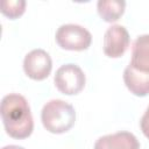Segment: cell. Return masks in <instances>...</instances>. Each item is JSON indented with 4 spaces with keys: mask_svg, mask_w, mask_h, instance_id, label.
<instances>
[{
    "mask_svg": "<svg viewBox=\"0 0 149 149\" xmlns=\"http://www.w3.org/2000/svg\"><path fill=\"white\" fill-rule=\"evenodd\" d=\"M1 119L6 133L17 140L30 136L34 129V121L27 99L16 93L7 94L1 100Z\"/></svg>",
    "mask_w": 149,
    "mask_h": 149,
    "instance_id": "cell-1",
    "label": "cell"
},
{
    "mask_svg": "<svg viewBox=\"0 0 149 149\" xmlns=\"http://www.w3.org/2000/svg\"><path fill=\"white\" fill-rule=\"evenodd\" d=\"M43 127L52 134H62L70 130L76 121V112L69 102L54 99L48 101L41 112Z\"/></svg>",
    "mask_w": 149,
    "mask_h": 149,
    "instance_id": "cell-2",
    "label": "cell"
},
{
    "mask_svg": "<svg viewBox=\"0 0 149 149\" xmlns=\"http://www.w3.org/2000/svg\"><path fill=\"white\" fill-rule=\"evenodd\" d=\"M55 37L61 48L72 51L86 50L92 42L91 33L83 26L74 23L62 24L57 29Z\"/></svg>",
    "mask_w": 149,
    "mask_h": 149,
    "instance_id": "cell-3",
    "label": "cell"
},
{
    "mask_svg": "<svg viewBox=\"0 0 149 149\" xmlns=\"http://www.w3.org/2000/svg\"><path fill=\"white\" fill-rule=\"evenodd\" d=\"M54 81L59 92L72 95L79 93L84 88L86 78L83 70L78 65L70 63L57 69Z\"/></svg>",
    "mask_w": 149,
    "mask_h": 149,
    "instance_id": "cell-4",
    "label": "cell"
},
{
    "mask_svg": "<svg viewBox=\"0 0 149 149\" xmlns=\"http://www.w3.org/2000/svg\"><path fill=\"white\" fill-rule=\"evenodd\" d=\"M52 69V61L49 54L43 49H34L28 52L23 59V70L26 74L34 80L45 79Z\"/></svg>",
    "mask_w": 149,
    "mask_h": 149,
    "instance_id": "cell-5",
    "label": "cell"
},
{
    "mask_svg": "<svg viewBox=\"0 0 149 149\" xmlns=\"http://www.w3.org/2000/svg\"><path fill=\"white\" fill-rule=\"evenodd\" d=\"M128 30L120 24L111 26L104 35V52L111 58L121 57L129 47Z\"/></svg>",
    "mask_w": 149,
    "mask_h": 149,
    "instance_id": "cell-6",
    "label": "cell"
},
{
    "mask_svg": "<svg viewBox=\"0 0 149 149\" xmlns=\"http://www.w3.org/2000/svg\"><path fill=\"white\" fill-rule=\"evenodd\" d=\"M93 149H140V142L129 132H118L99 137Z\"/></svg>",
    "mask_w": 149,
    "mask_h": 149,
    "instance_id": "cell-7",
    "label": "cell"
},
{
    "mask_svg": "<svg viewBox=\"0 0 149 149\" xmlns=\"http://www.w3.org/2000/svg\"><path fill=\"white\" fill-rule=\"evenodd\" d=\"M123 81L127 88L137 97L149 94V73L142 72L128 65L123 71Z\"/></svg>",
    "mask_w": 149,
    "mask_h": 149,
    "instance_id": "cell-8",
    "label": "cell"
},
{
    "mask_svg": "<svg viewBox=\"0 0 149 149\" xmlns=\"http://www.w3.org/2000/svg\"><path fill=\"white\" fill-rule=\"evenodd\" d=\"M129 65L139 71L149 73V34L141 35L134 41Z\"/></svg>",
    "mask_w": 149,
    "mask_h": 149,
    "instance_id": "cell-9",
    "label": "cell"
},
{
    "mask_svg": "<svg viewBox=\"0 0 149 149\" xmlns=\"http://www.w3.org/2000/svg\"><path fill=\"white\" fill-rule=\"evenodd\" d=\"M126 2L123 0H99L97 9L100 17L106 22L118 21L125 12Z\"/></svg>",
    "mask_w": 149,
    "mask_h": 149,
    "instance_id": "cell-10",
    "label": "cell"
},
{
    "mask_svg": "<svg viewBox=\"0 0 149 149\" xmlns=\"http://www.w3.org/2000/svg\"><path fill=\"white\" fill-rule=\"evenodd\" d=\"M24 0H3L1 2V13L9 19H16L21 16L24 13Z\"/></svg>",
    "mask_w": 149,
    "mask_h": 149,
    "instance_id": "cell-11",
    "label": "cell"
},
{
    "mask_svg": "<svg viewBox=\"0 0 149 149\" xmlns=\"http://www.w3.org/2000/svg\"><path fill=\"white\" fill-rule=\"evenodd\" d=\"M140 125H141V130H142V133L144 134V136H146L147 139H149V106L147 107L144 114L142 115L141 121H140Z\"/></svg>",
    "mask_w": 149,
    "mask_h": 149,
    "instance_id": "cell-12",
    "label": "cell"
},
{
    "mask_svg": "<svg viewBox=\"0 0 149 149\" xmlns=\"http://www.w3.org/2000/svg\"><path fill=\"white\" fill-rule=\"evenodd\" d=\"M2 149H24V148L23 147H20V146H15V144H9V146L3 147Z\"/></svg>",
    "mask_w": 149,
    "mask_h": 149,
    "instance_id": "cell-13",
    "label": "cell"
}]
</instances>
